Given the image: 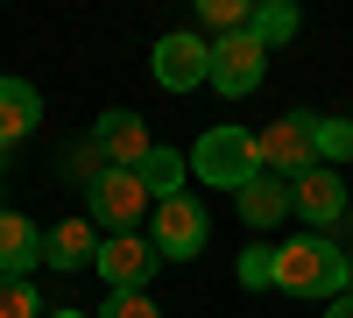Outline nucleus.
<instances>
[{"label": "nucleus", "instance_id": "nucleus-2", "mask_svg": "<svg viewBox=\"0 0 353 318\" xmlns=\"http://www.w3.org/2000/svg\"><path fill=\"white\" fill-rule=\"evenodd\" d=\"M191 177H198V184H212V191H241L248 177H261V163H254V135H248V128H233V121L205 128V135H198V149H191Z\"/></svg>", "mask_w": 353, "mask_h": 318}, {"label": "nucleus", "instance_id": "nucleus-7", "mask_svg": "<svg viewBox=\"0 0 353 318\" xmlns=\"http://www.w3.org/2000/svg\"><path fill=\"white\" fill-rule=\"evenodd\" d=\"M205 71H212V43L205 36H163L156 43V85L163 92H191V85H205Z\"/></svg>", "mask_w": 353, "mask_h": 318}, {"label": "nucleus", "instance_id": "nucleus-18", "mask_svg": "<svg viewBox=\"0 0 353 318\" xmlns=\"http://www.w3.org/2000/svg\"><path fill=\"white\" fill-rule=\"evenodd\" d=\"M241 290H276V248L269 241L241 248Z\"/></svg>", "mask_w": 353, "mask_h": 318}, {"label": "nucleus", "instance_id": "nucleus-9", "mask_svg": "<svg viewBox=\"0 0 353 318\" xmlns=\"http://www.w3.org/2000/svg\"><path fill=\"white\" fill-rule=\"evenodd\" d=\"M290 212H297L304 226H339V212H346V184H339V170H304L297 184H290Z\"/></svg>", "mask_w": 353, "mask_h": 318}, {"label": "nucleus", "instance_id": "nucleus-1", "mask_svg": "<svg viewBox=\"0 0 353 318\" xmlns=\"http://www.w3.org/2000/svg\"><path fill=\"white\" fill-rule=\"evenodd\" d=\"M276 290L290 297H339L346 290V255L332 234H297L276 248Z\"/></svg>", "mask_w": 353, "mask_h": 318}, {"label": "nucleus", "instance_id": "nucleus-3", "mask_svg": "<svg viewBox=\"0 0 353 318\" xmlns=\"http://www.w3.org/2000/svg\"><path fill=\"white\" fill-rule=\"evenodd\" d=\"M311 121H318V113H276V121L254 135V163H261V177L297 184L304 170H318V135H311Z\"/></svg>", "mask_w": 353, "mask_h": 318}, {"label": "nucleus", "instance_id": "nucleus-6", "mask_svg": "<svg viewBox=\"0 0 353 318\" xmlns=\"http://www.w3.org/2000/svg\"><path fill=\"white\" fill-rule=\"evenodd\" d=\"M205 234H212V219H205L198 198H163L156 206V255H170V262H184V255H205Z\"/></svg>", "mask_w": 353, "mask_h": 318}, {"label": "nucleus", "instance_id": "nucleus-13", "mask_svg": "<svg viewBox=\"0 0 353 318\" xmlns=\"http://www.w3.org/2000/svg\"><path fill=\"white\" fill-rule=\"evenodd\" d=\"M43 262V226H28L21 212H0V276H28Z\"/></svg>", "mask_w": 353, "mask_h": 318}, {"label": "nucleus", "instance_id": "nucleus-23", "mask_svg": "<svg viewBox=\"0 0 353 318\" xmlns=\"http://www.w3.org/2000/svg\"><path fill=\"white\" fill-rule=\"evenodd\" d=\"M325 318H353V297H332V304H325Z\"/></svg>", "mask_w": 353, "mask_h": 318}, {"label": "nucleus", "instance_id": "nucleus-20", "mask_svg": "<svg viewBox=\"0 0 353 318\" xmlns=\"http://www.w3.org/2000/svg\"><path fill=\"white\" fill-rule=\"evenodd\" d=\"M248 14H254V0H205V8H198V21L219 28V36H241Z\"/></svg>", "mask_w": 353, "mask_h": 318}, {"label": "nucleus", "instance_id": "nucleus-8", "mask_svg": "<svg viewBox=\"0 0 353 318\" xmlns=\"http://www.w3.org/2000/svg\"><path fill=\"white\" fill-rule=\"evenodd\" d=\"M92 141H99V156H106V170H134L141 156L156 149V141H149V121H141L134 106H113V113H99V128H92Z\"/></svg>", "mask_w": 353, "mask_h": 318}, {"label": "nucleus", "instance_id": "nucleus-10", "mask_svg": "<svg viewBox=\"0 0 353 318\" xmlns=\"http://www.w3.org/2000/svg\"><path fill=\"white\" fill-rule=\"evenodd\" d=\"M149 269H156V241H141V234H106L99 241V276L113 290H141Z\"/></svg>", "mask_w": 353, "mask_h": 318}, {"label": "nucleus", "instance_id": "nucleus-14", "mask_svg": "<svg viewBox=\"0 0 353 318\" xmlns=\"http://www.w3.org/2000/svg\"><path fill=\"white\" fill-rule=\"evenodd\" d=\"M233 198H241V219H248V226H276V219L290 212V184H283V177H248Z\"/></svg>", "mask_w": 353, "mask_h": 318}, {"label": "nucleus", "instance_id": "nucleus-12", "mask_svg": "<svg viewBox=\"0 0 353 318\" xmlns=\"http://www.w3.org/2000/svg\"><path fill=\"white\" fill-rule=\"evenodd\" d=\"M99 226L92 219H64V226H50L43 234V262L50 269H78V262H99Z\"/></svg>", "mask_w": 353, "mask_h": 318}, {"label": "nucleus", "instance_id": "nucleus-24", "mask_svg": "<svg viewBox=\"0 0 353 318\" xmlns=\"http://www.w3.org/2000/svg\"><path fill=\"white\" fill-rule=\"evenodd\" d=\"M57 318H85V311H57Z\"/></svg>", "mask_w": 353, "mask_h": 318}, {"label": "nucleus", "instance_id": "nucleus-11", "mask_svg": "<svg viewBox=\"0 0 353 318\" xmlns=\"http://www.w3.org/2000/svg\"><path fill=\"white\" fill-rule=\"evenodd\" d=\"M43 128V92L28 78H0V156Z\"/></svg>", "mask_w": 353, "mask_h": 318}, {"label": "nucleus", "instance_id": "nucleus-5", "mask_svg": "<svg viewBox=\"0 0 353 318\" xmlns=\"http://www.w3.org/2000/svg\"><path fill=\"white\" fill-rule=\"evenodd\" d=\"M149 206H156V198L141 191V177H134V170H106V177L85 191V219H92V226H106V234H128V226L149 212Z\"/></svg>", "mask_w": 353, "mask_h": 318}, {"label": "nucleus", "instance_id": "nucleus-22", "mask_svg": "<svg viewBox=\"0 0 353 318\" xmlns=\"http://www.w3.org/2000/svg\"><path fill=\"white\" fill-rule=\"evenodd\" d=\"M99 318H163L149 290H106V311Z\"/></svg>", "mask_w": 353, "mask_h": 318}, {"label": "nucleus", "instance_id": "nucleus-15", "mask_svg": "<svg viewBox=\"0 0 353 318\" xmlns=\"http://www.w3.org/2000/svg\"><path fill=\"white\" fill-rule=\"evenodd\" d=\"M134 177H141V191H149L156 206H163V198H184V156H176V149H149L134 163Z\"/></svg>", "mask_w": 353, "mask_h": 318}, {"label": "nucleus", "instance_id": "nucleus-4", "mask_svg": "<svg viewBox=\"0 0 353 318\" xmlns=\"http://www.w3.org/2000/svg\"><path fill=\"white\" fill-rule=\"evenodd\" d=\"M261 78H269V50H261L248 28H241V36H219V43H212V71H205V85H212V92L248 99Z\"/></svg>", "mask_w": 353, "mask_h": 318}, {"label": "nucleus", "instance_id": "nucleus-21", "mask_svg": "<svg viewBox=\"0 0 353 318\" xmlns=\"http://www.w3.org/2000/svg\"><path fill=\"white\" fill-rule=\"evenodd\" d=\"M64 177H78L85 191H92V184L106 177V156H99V141H92V135H85V141H78V149L64 156Z\"/></svg>", "mask_w": 353, "mask_h": 318}, {"label": "nucleus", "instance_id": "nucleus-19", "mask_svg": "<svg viewBox=\"0 0 353 318\" xmlns=\"http://www.w3.org/2000/svg\"><path fill=\"white\" fill-rule=\"evenodd\" d=\"M0 318H43V297L28 276H0Z\"/></svg>", "mask_w": 353, "mask_h": 318}, {"label": "nucleus", "instance_id": "nucleus-25", "mask_svg": "<svg viewBox=\"0 0 353 318\" xmlns=\"http://www.w3.org/2000/svg\"><path fill=\"white\" fill-rule=\"evenodd\" d=\"M346 283H353V262H346Z\"/></svg>", "mask_w": 353, "mask_h": 318}, {"label": "nucleus", "instance_id": "nucleus-16", "mask_svg": "<svg viewBox=\"0 0 353 318\" xmlns=\"http://www.w3.org/2000/svg\"><path fill=\"white\" fill-rule=\"evenodd\" d=\"M248 36L261 50H283L290 36H297V8L290 0H254V14H248Z\"/></svg>", "mask_w": 353, "mask_h": 318}, {"label": "nucleus", "instance_id": "nucleus-17", "mask_svg": "<svg viewBox=\"0 0 353 318\" xmlns=\"http://www.w3.org/2000/svg\"><path fill=\"white\" fill-rule=\"evenodd\" d=\"M311 135H318V163H346L353 156V121H332V113H318V121H311Z\"/></svg>", "mask_w": 353, "mask_h": 318}]
</instances>
